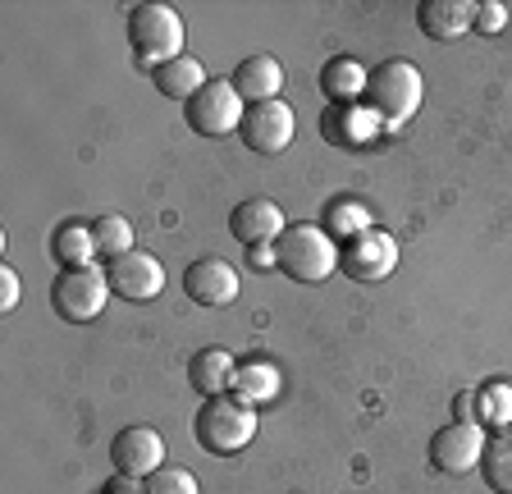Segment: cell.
I'll return each mask as SVG.
<instances>
[{
	"label": "cell",
	"mask_w": 512,
	"mask_h": 494,
	"mask_svg": "<svg viewBox=\"0 0 512 494\" xmlns=\"http://www.w3.org/2000/svg\"><path fill=\"white\" fill-rule=\"evenodd\" d=\"M247 261H252V266H256V270H266V266H275V270H279V257H275V243L247 247Z\"/></svg>",
	"instance_id": "f1b7e54d"
},
{
	"label": "cell",
	"mask_w": 512,
	"mask_h": 494,
	"mask_svg": "<svg viewBox=\"0 0 512 494\" xmlns=\"http://www.w3.org/2000/svg\"><path fill=\"white\" fill-rule=\"evenodd\" d=\"M247 115V101L234 92L229 78H211V83L197 92V97L183 106V119H188L192 133L202 138H224V133H238Z\"/></svg>",
	"instance_id": "8992f818"
},
{
	"label": "cell",
	"mask_w": 512,
	"mask_h": 494,
	"mask_svg": "<svg viewBox=\"0 0 512 494\" xmlns=\"http://www.w3.org/2000/svg\"><path fill=\"white\" fill-rule=\"evenodd\" d=\"M192 435H197V444H202L206 453H215V458L238 453V449H247L256 435V408H247L243 398H234V394H215L202 403V412L192 421Z\"/></svg>",
	"instance_id": "7a4b0ae2"
},
{
	"label": "cell",
	"mask_w": 512,
	"mask_h": 494,
	"mask_svg": "<svg viewBox=\"0 0 512 494\" xmlns=\"http://www.w3.org/2000/svg\"><path fill=\"white\" fill-rule=\"evenodd\" d=\"M106 494H142V481H133V476H119V481L106 485Z\"/></svg>",
	"instance_id": "4dcf8cb0"
},
{
	"label": "cell",
	"mask_w": 512,
	"mask_h": 494,
	"mask_svg": "<svg viewBox=\"0 0 512 494\" xmlns=\"http://www.w3.org/2000/svg\"><path fill=\"white\" fill-rule=\"evenodd\" d=\"M421 97H426L421 69H416L412 60H384V65H375L371 78H366L362 106L375 110V119L384 124V133H398V129H407L412 115L421 110Z\"/></svg>",
	"instance_id": "6da1fadb"
},
{
	"label": "cell",
	"mask_w": 512,
	"mask_h": 494,
	"mask_svg": "<svg viewBox=\"0 0 512 494\" xmlns=\"http://www.w3.org/2000/svg\"><path fill=\"white\" fill-rule=\"evenodd\" d=\"M142 494H202L197 490V476L188 472V467H160V472H151L147 481H142Z\"/></svg>",
	"instance_id": "484cf974"
},
{
	"label": "cell",
	"mask_w": 512,
	"mask_h": 494,
	"mask_svg": "<svg viewBox=\"0 0 512 494\" xmlns=\"http://www.w3.org/2000/svg\"><path fill=\"white\" fill-rule=\"evenodd\" d=\"M234 376H238V366H234V357H229V348H197L188 362V380L202 398L229 394V389H234Z\"/></svg>",
	"instance_id": "e0dca14e"
},
{
	"label": "cell",
	"mask_w": 512,
	"mask_h": 494,
	"mask_svg": "<svg viewBox=\"0 0 512 494\" xmlns=\"http://www.w3.org/2000/svg\"><path fill=\"white\" fill-rule=\"evenodd\" d=\"M110 302V275L101 266H74L60 270L51 284V312L69 325H87L106 312Z\"/></svg>",
	"instance_id": "5b68a950"
},
{
	"label": "cell",
	"mask_w": 512,
	"mask_h": 494,
	"mask_svg": "<svg viewBox=\"0 0 512 494\" xmlns=\"http://www.w3.org/2000/svg\"><path fill=\"white\" fill-rule=\"evenodd\" d=\"M380 129L384 124L362 101H357V106H325V115H320V138L343 151H357V147H366V142H375Z\"/></svg>",
	"instance_id": "4fadbf2b"
},
{
	"label": "cell",
	"mask_w": 512,
	"mask_h": 494,
	"mask_svg": "<svg viewBox=\"0 0 512 494\" xmlns=\"http://www.w3.org/2000/svg\"><path fill=\"white\" fill-rule=\"evenodd\" d=\"M0 307H5V312L19 307V275H14L10 266H0Z\"/></svg>",
	"instance_id": "83f0119b"
},
{
	"label": "cell",
	"mask_w": 512,
	"mask_h": 494,
	"mask_svg": "<svg viewBox=\"0 0 512 494\" xmlns=\"http://www.w3.org/2000/svg\"><path fill=\"white\" fill-rule=\"evenodd\" d=\"M110 275V293L124 302H151L160 289H165V270H160V261L151 257V252H128V257L110 261L106 266Z\"/></svg>",
	"instance_id": "7c38bea8"
},
{
	"label": "cell",
	"mask_w": 512,
	"mask_h": 494,
	"mask_svg": "<svg viewBox=\"0 0 512 494\" xmlns=\"http://www.w3.org/2000/svg\"><path fill=\"white\" fill-rule=\"evenodd\" d=\"M92 234H96V257L119 261L133 252V225H128L124 215H101V220H92Z\"/></svg>",
	"instance_id": "d4e9b609"
},
{
	"label": "cell",
	"mask_w": 512,
	"mask_h": 494,
	"mask_svg": "<svg viewBox=\"0 0 512 494\" xmlns=\"http://www.w3.org/2000/svg\"><path fill=\"white\" fill-rule=\"evenodd\" d=\"M229 83H234V92L247 106H256V101H279V92H284V65H279L275 55H247V60H238Z\"/></svg>",
	"instance_id": "2e32d148"
},
{
	"label": "cell",
	"mask_w": 512,
	"mask_h": 494,
	"mask_svg": "<svg viewBox=\"0 0 512 494\" xmlns=\"http://www.w3.org/2000/svg\"><path fill=\"white\" fill-rule=\"evenodd\" d=\"M471 19H476V5L467 0H421L416 5V28L430 42H458L462 33H471Z\"/></svg>",
	"instance_id": "9a60e30c"
},
{
	"label": "cell",
	"mask_w": 512,
	"mask_h": 494,
	"mask_svg": "<svg viewBox=\"0 0 512 494\" xmlns=\"http://www.w3.org/2000/svg\"><path fill=\"white\" fill-rule=\"evenodd\" d=\"M110 458H115L119 476H133V481H147L151 472L165 467V440H160L151 426H128L115 435L110 444Z\"/></svg>",
	"instance_id": "8fae6325"
},
{
	"label": "cell",
	"mask_w": 512,
	"mask_h": 494,
	"mask_svg": "<svg viewBox=\"0 0 512 494\" xmlns=\"http://www.w3.org/2000/svg\"><path fill=\"white\" fill-rule=\"evenodd\" d=\"M476 426H480V430H503V426H512V385H508V380H490V385H476Z\"/></svg>",
	"instance_id": "cb8c5ba5"
},
{
	"label": "cell",
	"mask_w": 512,
	"mask_h": 494,
	"mask_svg": "<svg viewBox=\"0 0 512 494\" xmlns=\"http://www.w3.org/2000/svg\"><path fill=\"white\" fill-rule=\"evenodd\" d=\"M284 211H279L270 197H252V202H238L229 215V234L243 247H261V243H279L284 234Z\"/></svg>",
	"instance_id": "5bb4252c"
},
{
	"label": "cell",
	"mask_w": 512,
	"mask_h": 494,
	"mask_svg": "<svg viewBox=\"0 0 512 494\" xmlns=\"http://www.w3.org/2000/svg\"><path fill=\"white\" fill-rule=\"evenodd\" d=\"M394 266H398V243H394V234H384V229H366V234L348 238V243L339 247V270L357 284L389 280Z\"/></svg>",
	"instance_id": "52a82bcc"
},
{
	"label": "cell",
	"mask_w": 512,
	"mask_h": 494,
	"mask_svg": "<svg viewBox=\"0 0 512 494\" xmlns=\"http://www.w3.org/2000/svg\"><path fill=\"white\" fill-rule=\"evenodd\" d=\"M51 257L60 261V270L92 266V257H96V234H92V225H83V220H64V225L51 234Z\"/></svg>",
	"instance_id": "ffe728a7"
},
{
	"label": "cell",
	"mask_w": 512,
	"mask_h": 494,
	"mask_svg": "<svg viewBox=\"0 0 512 494\" xmlns=\"http://www.w3.org/2000/svg\"><path fill=\"white\" fill-rule=\"evenodd\" d=\"M366 65L352 55H334L330 65L320 69V92L330 97V106H357L366 97Z\"/></svg>",
	"instance_id": "ac0fdd59"
},
{
	"label": "cell",
	"mask_w": 512,
	"mask_h": 494,
	"mask_svg": "<svg viewBox=\"0 0 512 494\" xmlns=\"http://www.w3.org/2000/svg\"><path fill=\"white\" fill-rule=\"evenodd\" d=\"M480 476L494 494H512V426L494 430L480 453Z\"/></svg>",
	"instance_id": "7402d4cb"
},
{
	"label": "cell",
	"mask_w": 512,
	"mask_h": 494,
	"mask_svg": "<svg viewBox=\"0 0 512 494\" xmlns=\"http://www.w3.org/2000/svg\"><path fill=\"white\" fill-rule=\"evenodd\" d=\"M128 46L147 69H160L183 55V19L170 5H133L128 14Z\"/></svg>",
	"instance_id": "277c9868"
},
{
	"label": "cell",
	"mask_w": 512,
	"mask_h": 494,
	"mask_svg": "<svg viewBox=\"0 0 512 494\" xmlns=\"http://www.w3.org/2000/svg\"><path fill=\"white\" fill-rule=\"evenodd\" d=\"M151 83H156V92H165L170 101H183V106H188L211 78H206V69L197 65L192 55H179V60H170V65L151 69Z\"/></svg>",
	"instance_id": "d6986e66"
},
{
	"label": "cell",
	"mask_w": 512,
	"mask_h": 494,
	"mask_svg": "<svg viewBox=\"0 0 512 494\" xmlns=\"http://www.w3.org/2000/svg\"><path fill=\"white\" fill-rule=\"evenodd\" d=\"M234 398H243L247 408H261V403H270V398L279 394V371L270 362H243L234 376V389H229Z\"/></svg>",
	"instance_id": "603a6c76"
},
{
	"label": "cell",
	"mask_w": 512,
	"mask_h": 494,
	"mask_svg": "<svg viewBox=\"0 0 512 494\" xmlns=\"http://www.w3.org/2000/svg\"><path fill=\"white\" fill-rule=\"evenodd\" d=\"M293 133H298V119H293V110L284 101H256V106H247L238 138L256 156H279L293 142Z\"/></svg>",
	"instance_id": "ba28073f"
},
{
	"label": "cell",
	"mask_w": 512,
	"mask_h": 494,
	"mask_svg": "<svg viewBox=\"0 0 512 494\" xmlns=\"http://www.w3.org/2000/svg\"><path fill=\"white\" fill-rule=\"evenodd\" d=\"M480 453H485V430H480L476 421H453V426L435 430V440H430V462L448 476L476 472Z\"/></svg>",
	"instance_id": "9c48e42d"
},
{
	"label": "cell",
	"mask_w": 512,
	"mask_h": 494,
	"mask_svg": "<svg viewBox=\"0 0 512 494\" xmlns=\"http://www.w3.org/2000/svg\"><path fill=\"white\" fill-rule=\"evenodd\" d=\"M453 412H458V421H476V389H462L453 398Z\"/></svg>",
	"instance_id": "f546056e"
},
{
	"label": "cell",
	"mask_w": 512,
	"mask_h": 494,
	"mask_svg": "<svg viewBox=\"0 0 512 494\" xmlns=\"http://www.w3.org/2000/svg\"><path fill=\"white\" fill-rule=\"evenodd\" d=\"M275 257H279V270L288 280L298 284H325L339 266V243L320 225H293L279 234L275 243Z\"/></svg>",
	"instance_id": "3957f363"
},
{
	"label": "cell",
	"mask_w": 512,
	"mask_h": 494,
	"mask_svg": "<svg viewBox=\"0 0 512 494\" xmlns=\"http://www.w3.org/2000/svg\"><path fill=\"white\" fill-rule=\"evenodd\" d=\"M238 270L224 257H197L183 270V293H188L197 307H229L238 298Z\"/></svg>",
	"instance_id": "30bf717a"
},
{
	"label": "cell",
	"mask_w": 512,
	"mask_h": 494,
	"mask_svg": "<svg viewBox=\"0 0 512 494\" xmlns=\"http://www.w3.org/2000/svg\"><path fill=\"white\" fill-rule=\"evenodd\" d=\"M471 28H476V33H485V37L503 33V28H508V5H499V0H480Z\"/></svg>",
	"instance_id": "4316f807"
},
{
	"label": "cell",
	"mask_w": 512,
	"mask_h": 494,
	"mask_svg": "<svg viewBox=\"0 0 512 494\" xmlns=\"http://www.w3.org/2000/svg\"><path fill=\"white\" fill-rule=\"evenodd\" d=\"M320 229L334 238V243H348V238L366 234L371 225V206L357 202V197H334V202H325V215H320Z\"/></svg>",
	"instance_id": "44dd1931"
}]
</instances>
